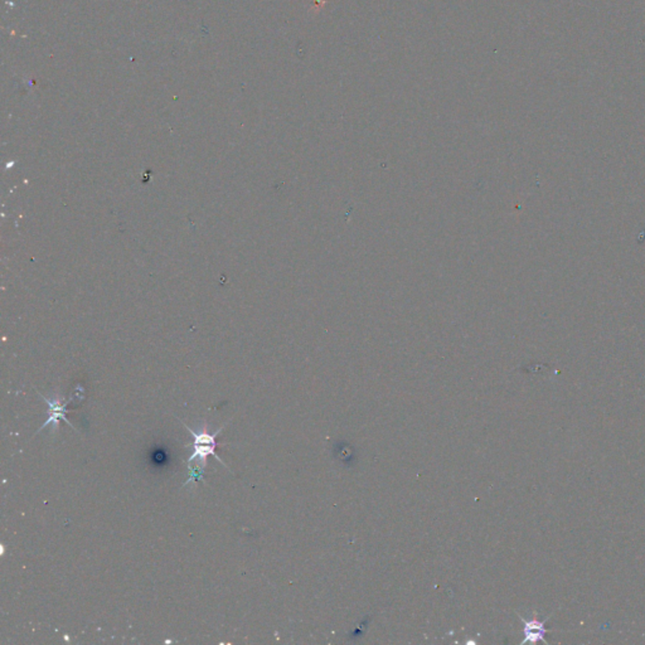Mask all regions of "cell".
I'll return each instance as SVG.
<instances>
[{
    "label": "cell",
    "instance_id": "cell-1",
    "mask_svg": "<svg viewBox=\"0 0 645 645\" xmlns=\"http://www.w3.org/2000/svg\"><path fill=\"white\" fill-rule=\"evenodd\" d=\"M183 425L190 430V434L193 436V444L185 445V448H190V446L193 448V454L188 459V465L192 461L197 460L195 468L190 469V478L185 482V485L190 484V482H201V480H203V472H205V468L207 467V458L210 455L215 456L220 463H222L223 465L227 468V465L225 464V461L215 451L216 446H217L216 438H217L218 434L222 431V428L226 425L222 426V428H218L217 431H215L212 434L208 433V425L206 423L200 426L198 430L190 428L187 423H183Z\"/></svg>",
    "mask_w": 645,
    "mask_h": 645
},
{
    "label": "cell",
    "instance_id": "cell-2",
    "mask_svg": "<svg viewBox=\"0 0 645 645\" xmlns=\"http://www.w3.org/2000/svg\"><path fill=\"white\" fill-rule=\"evenodd\" d=\"M39 396L43 398L44 401L47 402V405H48V418H47V421L46 423H43L41 428H39L37 433H39L41 430H43L44 428H47V426H52V433H56L58 428H60V423L58 421L60 420H63L68 426H71L72 428H73V425L66 418V413H67V410H66V407H67V402L65 401V398L63 397L58 396V395H56V396L52 397L51 400L49 398H46L43 395H41L39 393Z\"/></svg>",
    "mask_w": 645,
    "mask_h": 645
},
{
    "label": "cell",
    "instance_id": "cell-3",
    "mask_svg": "<svg viewBox=\"0 0 645 645\" xmlns=\"http://www.w3.org/2000/svg\"><path fill=\"white\" fill-rule=\"evenodd\" d=\"M522 620H523V619H522ZM523 624H525V635H526V638H525V640H523L522 643L543 640V638H545V633H546V629H545V626H543L545 623H540V621H537V620H532V621L523 620Z\"/></svg>",
    "mask_w": 645,
    "mask_h": 645
}]
</instances>
